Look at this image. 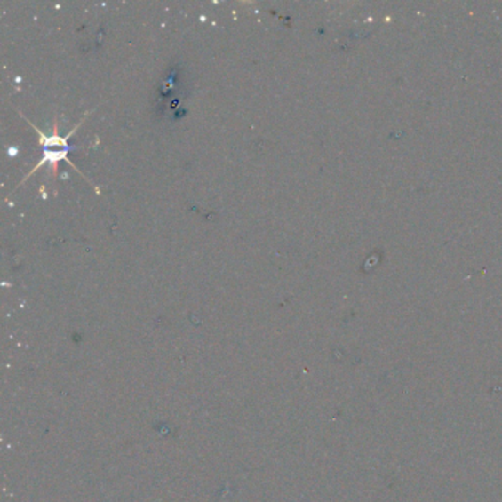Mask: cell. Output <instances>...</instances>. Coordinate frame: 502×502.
<instances>
[{
	"label": "cell",
	"mask_w": 502,
	"mask_h": 502,
	"mask_svg": "<svg viewBox=\"0 0 502 502\" xmlns=\"http://www.w3.org/2000/svg\"><path fill=\"white\" fill-rule=\"evenodd\" d=\"M83 121L82 123H78V124L74 127L73 131L67 134V136H64V138H60V134H58V121H55V129H53L55 130V133L52 134V136H48V134L44 133V131H42L39 127H36L33 123H30V121H28V124H30L31 127L35 129L36 133L39 134L40 145L44 147V158L40 159V163H37V165H36V167L33 168V170H31L28 174H27L24 181H26L27 179H30V177L33 176V172L37 171V170H40V168L44 167V165H46V163L52 165V170H53V172H56V163H60V161H67V163H68L71 167L76 168V165L71 163V159L68 158L69 152L73 151L74 149L73 147H69L68 140L69 139L73 138V134L76 133V131H77L78 130V127L83 124Z\"/></svg>",
	"instance_id": "cell-1"
}]
</instances>
